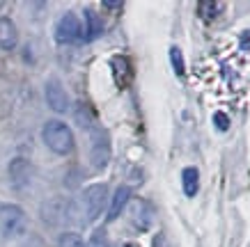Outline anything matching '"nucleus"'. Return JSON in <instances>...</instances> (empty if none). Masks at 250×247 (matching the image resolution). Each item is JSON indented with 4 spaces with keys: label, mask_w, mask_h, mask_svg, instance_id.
Here are the masks:
<instances>
[{
    "label": "nucleus",
    "mask_w": 250,
    "mask_h": 247,
    "mask_svg": "<svg viewBox=\"0 0 250 247\" xmlns=\"http://www.w3.org/2000/svg\"><path fill=\"white\" fill-rule=\"evenodd\" d=\"M42 137H44L46 147L53 153H58V156H67V153L74 151V133H71V128L64 121L58 119L46 121L44 128H42Z\"/></svg>",
    "instance_id": "obj_1"
},
{
    "label": "nucleus",
    "mask_w": 250,
    "mask_h": 247,
    "mask_svg": "<svg viewBox=\"0 0 250 247\" xmlns=\"http://www.w3.org/2000/svg\"><path fill=\"white\" fill-rule=\"evenodd\" d=\"M28 229L25 210L19 204H0V236L2 238H19Z\"/></svg>",
    "instance_id": "obj_2"
},
{
    "label": "nucleus",
    "mask_w": 250,
    "mask_h": 247,
    "mask_svg": "<svg viewBox=\"0 0 250 247\" xmlns=\"http://www.w3.org/2000/svg\"><path fill=\"white\" fill-rule=\"evenodd\" d=\"M108 206V186L106 183H94L83 190V213L85 222H94Z\"/></svg>",
    "instance_id": "obj_3"
},
{
    "label": "nucleus",
    "mask_w": 250,
    "mask_h": 247,
    "mask_svg": "<svg viewBox=\"0 0 250 247\" xmlns=\"http://www.w3.org/2000/svg\"><path fill=\"white\" fill-rule=\"evenodd\" d=\"M42 217L53 227L76 222V217H74V204L69 202V199H62V197H55L51 202H46L42 206Z\"/></svg>",
    "instance_id": "obj_4"
},
{
    "label": "nucleus",
    "mask_w": 250,
    "mask_h": 247,
    "mask_svg": "<svg viewBox=\"0 0 250 247\" xmlns=\"http://www.w3.org/2000/svg\"><path fill=\"white\" fill-rule=\"evenodd\" d=\"M83 35V25L74 12H64L60 21L55 25V41L58 44H74L78 37Z\"/></svg>",
    "instance_id": "obj_5"
},
{
    "label": "nucleus",
    "mask_w": 250,
    "mask_h": 247,
    "mask_svg": "<svg viewBox=\"0 0 250 247\" xmlns=\"http://www.w3.org/2000/svg\"><path fill=\"white\" fill-rule=\"evenodd\" d=\"M44 94H46V103H48V108H51L53 113L62 114L69 110V94H67V90L62 87L60 80L51 78V80L46 82Z\"/></svg>",
    "instance_id": "obj_6"
},
{
    "label": "nucleus",
    "mask_w": 250,
    "mask_h": 247,
    "mask_svg": "<svg viewBox=\"0 0 250 247\" xmlns=\"http://www.w3.org/2000/svg\"><path fill=\"white\" fill-rule=\"evenodd\" d=\"M129 220H131V225L136 227L140 233L147 231V229L152 227V222H154V209H152V204L145 202V199H133V202H131Z\"/></svg>",
    "instance_id": "obj_7"
},
{
    "label": "nucleus",
    "mask_w": 250,
    "mask_h": 247,
    "mask_svg": "<svg viewBox=\"0 0 250 247\" xmlns=\"http://www.w3.org/2000/svg\"><path fill=\"white\" fill-rule=\"evenodd\" d=\"M108 158H110V144H108L106 133L99 131L92 140V165L94 167H106Z\"/></svg>",
    "instance_id": "obj_8"
},
{
    "label": "nucleus",
    "mask_w": 250,
    "mask_h": 247,
    "mask_svg": "<svg viewBox=\"0 0 250 247\" xmlns=\"http://www.w3.org/2000/svg\"><path fill=\"white\" fill-rule=\"evenodd\" d=\"M129 202H131V188L129 186H120L117 190H115L113 199H110V206H108V215H106L108 222L117 220V217H120V213L126 209V204H129Z\"/></svg>",
    "instance_id": "obj_9"
},
{
    "label": "nucleus",
    "mask_w": 250,
    "mask_h": 247,
    "mask_svg": "<svg viewBox=\"0 0 250 247\" xmlns=\"http://www.w3.org/2000/svg\"><path fill=\"white\" fill-rule=\"evenodd\" d=\"M19 44V32L12 19L7 16H0V48L2 51H14Z\"/></svg>",
    "instance_id": "obj_10"
},
{
    "label": "nucleus",
    "mask_w": 250,
    "mask_h": 247,
    "mask_svg": "<svg viewBox=\"0 0 250 247\" xmlns=\"http://www.w3.org/2000/svg\"><path fill=\"white\" fill-rule=\"evenodd\" d=\"M83 16H85L83 37L87 39V41H92V39H97L99 35H101V30H104V25H101V19L97 16V12H92V9H85Z\"/></svg>",
    "instance_id": "obj_11"
},
{
    "label": "nucleus",
    "mask_w": 250,
    "mask_h": 247,
    "mask_svg": "<svg viewBox=\"0 0 250 247\" xmlns=\"http://www.w3.org/2000/svg\"><path fill=\"white\" fill-rule=\"evenodd\" d=\"M182 186H184V195L186 197H195L200 190V172L195 167H186L182 172Z\"/></svg>",
    "instance_id": "obj_12"
},
{
    "label": "nucleus",
    "mask_w": 250,
    "mask_h": 247,
    "mask_svg": "<svg viewBox=\"0 0 250 247\" xmlns=\"http://www.w3.org/2000/svg\"><path fill=\"white\" fill-rule=\"evenodd\" d=\"M197 9H200V16L209 21V19H216V16L225 9V5H223V2H200Z\"/></svg>",
    "instance_id": "obj_13"
},
{
    "label": "nucleus",
    "mask_w": 250,
    "mask_h": 247,
    "mask_svg": "<svg viewBox=\"0 0 250 247\" xmlns=\"http://www.w3.org/2000/svg\"><path fill=\"white\" fill-rule=\"evenodd\" d=\"M58 247H90L87 243H85L78 233L74 231H64L60 236V240H58Z\"/></svg>",
    "instance_id": "obj_14"
},
{
    "label": "nucleus",
    "mask_w": 250,
    "mask_h": 247,
    "mask_svg": "<svg viewBox=\"0 0 250 247\" xmlns=\"http://www.w3.org/2000/svg\"><path fill=\"white\" fill-rule=\"evenodd\" d=\"M170 60H172V67H174V71H177V76H184V55L177 46L170 48Z\"/></svg>",
    "instance_id": "obj_15"
},
{
    "label": "nucleus",
    "mask_w": 250,
    "mask_h": 247,
    "mask_svg": "<svg viewBox=\"0 0 250 247\" xmlns=\"http://www.w3.org/2000/svg\"><path fill=\"white\" fill-rule=\"evenodd\" d=\"M92 247H110L106 240V231H104V229L94 231V236H92Z\"/></svg>",
    "instance_id": "obj_16"
},
{
    "label": "nucleus",
    "mask_w": 250,
    "mask_h": 247,
    "mask_svg": "<svg viewBox=\"0 0 250 247\" xmlns=\"http://www.w3.org/2000/svg\"><path fill=\"white\" fill-rule=\"evenodd\" d=\"M213 121H216V128H218V131H228L229 128V117L225 113H216L213 114Z\"/></svg>",
    "instance_id": "obj_17"
},
{
    "label": "nucleus",
    "mask_w": 250,
    "mask_h": 247,
    "mask_svg": "<svg viewBox=\"0 0 250 247\" xmlns=\"http://www.w3.org/2000/svg\"><path fill=\"white\" fill-rule=\"evenodd\" d=\"M104 7H108V9H120L122 2H110V0H106V2H104Z\"/></svg>",
    "instance_id": "obj_18"
},
{
    "label": "nucleus",
    "mask_w": 250,
    "mask_h": 247,
    "mask_svg": "<svg viewBox=\"0 0 250 247\" xmlns=\"http://www.w3.org/2000/svg\"><path fill=\"white\" fill-rule=\"evenodd\" d=\"M110 247H136V245H131V243H120V245H110Z\"/></svg>",
    "instance_id": "obj_19"
}]
</instances>
